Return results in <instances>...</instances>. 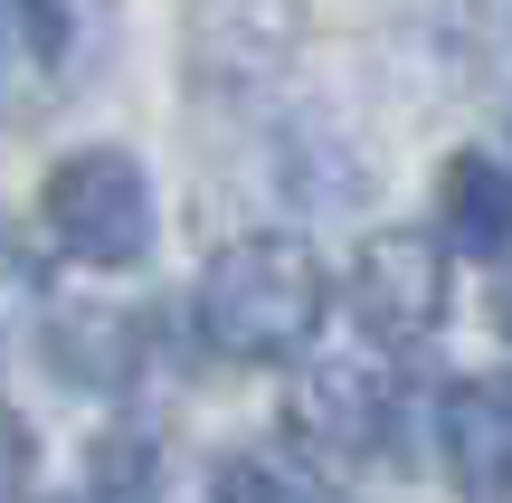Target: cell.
<instances>
[{
  "label": "cell",
  "mask_w": 512,
  "mask_h": 503,
  "mask_svg": "<svg viewBox=\"0 0 512 503\" xmlns=\"http://www.w3.org/2000/svg\"><path fill=\"white\" fill-rule=\"evenodd\" d=\"M323 304H332V285L304 238H238L209 257L190 323L219 361H294L323 333Z\"/></svg>",
  "instance_id": "6da1fadb"
},
{
  "label": "cell",
  "mask_w": 512,
  "mask_h": 503,
  "mask_svg": "<svg viewBox=\"0 0 512 503\" xmlns=\"http://www.w3.org/2000/svg\"><path fill=\"white\" fill-rule=\"evenodd\" d=\"M114 38V0H0V124L57 114Z\"/></svg>",
  "instance_id": "7a4b0ae2"
},
{
  "label": "cell",
  "mask_w": 512,
  "mask_h": 503,
  "mask_svg": "<svg viewBox=\"0 0 512 503\" xmlns=\"http://www.w3.org/2000/svg\"><path fill=\"white\" fill-rule=\"evenodd\" d=\"M38 219H48V238L67 247L76 266H133L152 247V181H143L133 152L86 143V152H67V162L48 171Z\"/></svg>",
  "instance_id": "3957f363"
},
{
  "label": "cell",
  "mask_w": 512,
  "mask_h": 503,
  "mask_svg": "<svg viewBox=\"0 0 512 503\" xmlns=\"http://www.w3.org/2000/svg\"><path fill=\"white\" fill-rule=\"evenodd\" d=\"M389 418H399V371H389L380 342H342V352H313L304 380L285 399V428L304 437L313 456L351 466V456L389 447Z\"/></svg>",
  "instance_id": "277c9868"
},
{
  "label": "cell",
  "mask_w": 512,
  "mask_h": 503,
  "mask_svg": "<svg viewBox=\"0 0 512 503\" xmlns=\"http://www.w3.org/2000/svg\"><path fill=\"white\" fill-rule=\"evenodd\" d=\"M351 304H361V342H427L456 304V266H446V238L427 228H380V238L351 257Z\"/></svg>",
  "instance_id": "5b68a950"
},
{
  "label": "cell",
  "mask_w": 512,
  "mask_h": 503,
  "mask_svg": "<svg viewBox=\"0 0 512 503\" xmlns=\"http://www.w3.org/2000/svg\"><path fill=\"white\" fill-rule=\"evenodd\" d=\"M437 456L465 503H512V371H465L437 399Z\"/></svg>",
  "instance_id": "8992f818"
},
{
  "label": "cell",
  "mask_w": 512,
  "mask_h": 503,
  "mask_svg": "<svg viewBox=\"0 0 512 503\" xmlns=\"http://www.w3.org/2000/svg\"><path fill=\"white\" fill-rule=\"evenodd\" d=\"M437 219H446V247H512V171L494 152H446L437 171Z\"/></svg>",
  "instance_id": "52a82bcc"
},
{
  "label": "cell",
  "mask_w": 512,
  "mask_h": 503,
  "mask_svg": "<svg viewBox=\"0 0 512 503\" xmlns=\"http://www.w3.org/2000/svg\"><path fill=\"white\" fill-rule=\"evenodd\" d=\"M29 323H38V266H29V247L0 228V352H10Z\"/></svg>",
  "instance_id": "ba28073f"
},
{
  "label": "cell",
  "mask_w": 512,
  "mask_h": 503,
  "mask_svg": "<svg viewBox=\"0 0 512 503\" xmlns=\"http://www.w3.org/2000/svg\"><path fill=\"white\" fill-rule=\"evenodd\" d=\"M219 503H304V485H294L275 456H228L219 466Z\"/></svg>",
  "instance_id": "9c48e42d"
},
{
  "label": "cell",
  "mask_w": 512,
  "mask_h": 503,
  "mask_svg": "<svg viewBox=\"0 0 512 503\" xmlns=\"http://www.w3.org/2000/svg\"><path fill=\"white\" fill-rule=\"evenodd\" d=\"M19 485H29V428H19V418L0 409V503H10Z\"/></svg>",
  "instance_id": "30bf717a"
},
{
  "label": "cell",
  "mask_w": 512,
  "mask_h": 503,
  "mask_svg": "<svg viewBox=\"0 0 512 503\" xmlns=\"http://www.w3.org/2000/svg\"><path fill=\"white\" fill-rule=\"evenodd\" d=\"M494 323H503V342H512V276L494 285Z\"/></svg>",
  "instance_id": "8fae6325"
}]
</instances>
